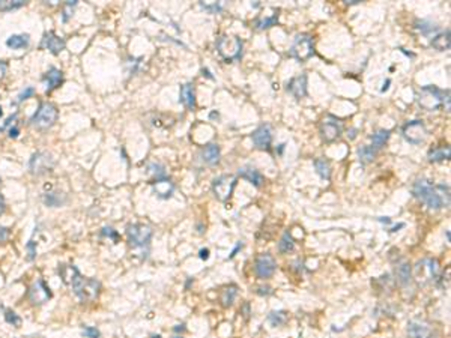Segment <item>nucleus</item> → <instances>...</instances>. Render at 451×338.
<instances>
[{
	"label": "nucleus",
	"instance_id": "obj_11",
	"mask_svg": "<svg viewBox=\"0 0 451 338\" xmlns=\"http://www.w3.org/2000/svg\"><path fill=\"white\" fill-rule=\"evenodd\" d=\"M54 167V161L50 153L47 152H36L32 155L30 161H29V169L33 174L41 176L51 171Z\"/></svg>",
	"mask_w": 451,
	"mask_h": 338
},
{
	"label": "nucleus",
	"instance_id": "obj_32",
	"mask_svg": "<svg viewBox=\"0 0 451 338\" xmlns=\"http://www.w3.org/2000/svg\"><path fill=\"white\" fill-rule=\"evenodd\" d=\"M44 203L47 206L57 208V206H60L65 203V195L62 193H47L44 195Z\"/></svg>",
	"mask_w": 451,
	"mask_h": 338
},
{
	"label": "nucleus",
	"instance_id": "obj_27",
	"mask_svg": "<svg viewBox=\"0 0 451 338\" xmlns=\"http://www.w3.org/2000/svg\"><path fill=\"white\" fill-rule=\"evenodd\" d=\"M390 135H391V131H390V129H379L377 132H375L373 137H372V147H373L375 150L382 149V146L388 142Z\"/></svg>",
	"mask_w": 451,
	"mask_h": 338
},
{
	"label": "nucleus",
	"instance_id": "obj_15",
	"mask_svg": "<svg viewBox=\"0 0 451 338\" xmlns=\"http://www.w3.org/2000/svg\"><path fill=\"white\" fill-rule=\"evenodd\" d=\"M41 48L49 50L51 54L56 56V54H59L60 51L65 50V41L60 36H57L56 33L49 32V33L44 35V38L41 41Z\"/></svg>",
	"mask_w": 451,
	"mask_h": 338
},
{
	"label": "nucleus",
	"instance_id": "obj_30",
	"mask_svg": "<svg viewBox=\"0 0 451 338\" xmlns=\"http://www.w3.org/2000/svg\"><path fill=\"white\" fill-rule=\"evenodd\" d=\"M396 274H397V278L400 281V284L406 286L409 281H411V265L409 263H401L396 267Z\"/></svg>",
	"mask_w": 451,
	"mask_h": 338
},
{
	"label": "nucleus",
	"instance_id": "obj_29",
	"mask_svg": "<svg viewBox=\"0 0 451 338\" xmlns=\"http://www.w3.org/2000/svg\"><path fill=\"white\" fill-rule=\"evenodd\" d=\"M415 27L424 35V36H435V35H438V30H439V27L435 24V23H432V21H427V20H421V21H417V24H415Z\"/></svg>",
	"mask_w": 451,
	"mask_h": 338
},
{
	"label": "nucleus",
	"instance_id": "obj_38",
	"mask_svg": "<svg viewBox=\"0 0 451 338\" xmlns=\"http://www.w3.org/2000/svg\"><path fill=\"white\" fill-rule=\"evenodd\" d=\"M148 170L155 176V180L158 179H164L166 177V169L160 164H149Z\"/></svg>",
	"mask_w": 451,
	"mask_h": 338
},
{
	"label": "nucleus",
	"instance_id": "obj_49",
	"mask_svg": "<svg viewBox=\"0 0 451 338\" xmlns=\"http://www.w3.org/2000/svg\"><path fill=\"white\" fill-rule=\"evenodd\" d=\"M18 132H20V129H18L17 126L11 128V129H9V137H11V139H17V137H18Z\"/></svg>",
	"mask_w": 451,
	"mask_h": 338
},
{
	"label": "nucleus",
	"instance_id": "obj_45",
	"mask_svg": "<svg viewBox=\"0 0 451 338\" xmlns=\"http://www.w3.org/2000/svg\"><path fill=\"white\" fill-rule=\"evenodd\" d=\"M9 233H11V232H9L8 227H2V225H0V243H3V242L8 241Z\"/></svg>",
	"mask_w": 451,
	"mask_h": 338
},
{
	"label": "nucleus",
	"instance_id": "obj_35",
	"mask_svg": "<svg viewBox=\"0 0 451 338\" xmlns=\"http://www.w3.org/2000/svg\"><path fill=\"white\" fill-rule=\"evenodd\" d=\"M277 23H278V14H274V15H271V17L257 20V21H256V27H257L259 30H263V29H269V27L276 26Z\"/></svg>",
	"mask_w": 451,
	"mask_h": 338
},
{
	"label": "nucleus",
	"instance_id": "obj_4",
	"mask_svg": "<svg viewBox=\"0 0 451 338\" xmlns=\"http://www.w3.org/2000/svg\"><path fill=\"white\" fill-rule=\"evenodd\" d=\"M59 116V111L54 104L51 102H41L35 115L30 118V123L36 129H49L51 128Z\"/></svg>",
	"mask_w": 451,
	"mask_h": 338
},
{
	"label": "nucleus",
	"instance_id": "obj_50",
	"mask_svg": "<svg viewBox=\"0 0 451 338\" xmlns=\"http://www.w3.org/2000/svg\"><path fill=\"white\" fill-rule=\"evenodd\" d=\"M209 257V250H200V259L206 260Z\"/></svg>",
	"mask_w": 451,
	"mask_h": 338
},
{
	"label": "nucleus",
	"instance_id": "obj_2",
	"mask_svg": "<svg viewBox=\"0 0 451 338\" xmlns=\"http://www.w3.org/2000/svg\"><path fill=\"white\" fill-rule=\"evenodd\" d=\"M418 104L427 111H436L441 107L450 108V92L435 86H424L418 92Z\"/></svg>",
	"mask_w": 451,
	"mask_h": 338
},
{
	"label": "nucleus",
	"instance_id": "obj_18",
	"mask_svg": "<svg viewBox=\"0 0 451 338\" xmlns=\"http://www.w3.org/2000/svg\"><path fill=\"white\" fill-rule=\"evenodd\" d=\"M179 101L182 102L188 110H191V111L196 108V89H194V84L187 83L184 86H180Z\"/></svg>",
	"mask_w": 451,
	"mask_h": 338
},
{
	"label": "nucleus",
	"instance_id": "obj_14",
	"mask_svg": "<svg viewBox=\"0 0 451 338\" xmlns=\"http://www.w3.org/2000/svg\"><path fill=\"white\" fill-rule=\"evenodd\" d=\"M251 140L254 143V146L257 149H265L269 150L271 143H273V132H271V128L268 125H262L259 126L253 134H251Z\"/></svg>",
	"mask_w": 451,
	"mask_h": 338
},
{
	"label": "nucleus",
	"instance_id": "obj_42",
	"mask_svg": "<svg viewBox=\"0 0 451 338\" xmlns=\"http://www.w3.org/2000/svg\"><path fill=\"white\" fill-rule=\"evenodd\" d=\"M27 250H29V256H27V260H33L35 256H36V242L30 241L27 243Z\"/></svg>",
	"mask_w": 451,
	"mask_h": 338
},
{
	"label": "nucleus",
	"instance_id": "obj_9",
	"mask_svg": "<svg viewBox=\"0 0 451 338\" xmlns=\"http://www.w3.org/2000/svg\"><path fill=\"white\" fill-rule=\"evenodd\" d=\"M403 137L411 145H421L427 137V128L423 121H412L403 126Z\"/></svg>",
	"mask_w": 451,
	"mask_h": 338
},
{
	"label": "nucleus",
	"instance_id": "obj_8",
	"mask_svg": "<svg viewBox=\"0 0 451 338\" xmlns=\"http://www.w3.org/2000/svg\"><path fill=\"white\" fill-rule=\"evenodd\" d=\"M236 182H238V177L233 176V174H223V176L217 177L212 184V191H214L215 197L220 201H227L233 194Z\"/></svg>",
	"mask_w": 451,
	"mask_h": 338
},
{
	"label": "nucleus",
	"instance_id": "obj_39",
	"mask_svg": "<svg viewBox=\"0 0 451 338\" xmlns=\"http://www.w3.org/2000/svg\"><path fill=\"white\" fill-rule=\"evenodd\" d=\"M5 320L8 322V323H11L12 326H20L21 325V319L18 317V315L14 313V311H11V310H6L5 311Z\"/></svg>",
	"mask_w": 451,
	"mask_h": 338
},
{
	"label": "nucleus",
	"instance_id": "obj_13",
	"mask_svg": "<svg viewBox=\"0 0 451 338\" xmlns=\"http://www.w3.org/2000/svg\"><path fill=\"white\" fill-rule=\"evenodd\" d=\"M29 301L33 304V305H42L45 304L49 299H51V291L49 289V286L45 284L44 280H38L30 289H29Z\"/></svg>",
	"mask_w": 451,
	"mask_h": 338
},
{
	"label": "nucleus",
	"instance_id": "obj_26",
	"mask_svg": "<svg viewBox=\"0 0 451 338\" xmlns=\"http://www.w3.org/2000/svg\"><path fill=\"white\" fill-rule=\"evenodd\" d=\"M428 161L430 163H441L445 160H450V147L448 146H441L435 147L433 150L428 152Z\"/></svg>",
	"mask_w": 451,
	"mask_h": 338
},
{
	"label": "nucleus",
	"instance_id": "obj_3",
	"mask_svg": "<svg viewBox=\"0 0 451 338\" xmlns=\"http://www.w3.org/2000/svg\"><path fill=\"white\" fill-rule=\"evenodd\" d=\"M75 295L83 301V302H92L100 296L101 291V283L92 278H84L81 274H78L74 281L70 286Z\"/></svg>",
	"mask_w": 451,
	"mask_h": 338
},
{
	"label": "nucleus",
	"instance_id": "obj_48",
	"mask_svg": "<svg viewBox=\"0 0 451 338\" xmlns=\"http://www.w3.org/2000/svg\"><path fill=\"white\" fill-rule=\"evenodd\" d=\"M5 209H6V205H5V197H3L2 194H0V215H3Z\"/></svg>",
	"mask_w": 451,
	"mask_h": 338
},
{
	"label": "nucleus",
	"instance_id": "obj_40",
	"mask_svg": "<svg viewBox=\"0 0 451 338\" xmlns=\"http://www.w3.org/2000/svg\"><path fill=\"white\" fill-rule=\"evenodd\" d=\"M83 337L86 338H100L101 334L97 328H92V326H86L84 331H83Z\"/></svg>",
	"mask_w": 451,
	"mask_h": 338
},
{
	"label": "nucleus",
	"instance_id": "obj_10",
	"mask_svg": "<svg viewBox=\"0 0 451 338\" xmlns=\"http://www.w3.org/2000/svg\"><path fill=\"white\" fill-rule=\"evenodd\" d=\"M343 132V122L335 116H326L321 123V135L326 143L337 140Z\"/></svg>",
	"mask_w": 451,
	"mask_h": 338
},
{
	"label": "nucleus",
	"instance_id": "obj_51",
	"mask_svg": "<svg viewBox=\"0 0 451 338\" xmlns=\"http://www.w3.org/2000/svg\"><path fill=\"white\" fill-rule=\"evenodd\" d=\"M0 116H2V107H0Z\"/></svg>",
	"mask_w": 451,
	"mask_h": 338
},
{
	"label": "nucleus",
	"instance_id": "obj_31",
	"mask_svg": "<svg viewBox=\"0 0 451 338\" xmlns=\"http://www.w3.org/2000/svg\"><path fill=\"white\" fill-rule=\"evenodd\" d=\"M293 250H295V242H293V238L286 232V233L281 236L280 242H278V251H280L281 254H289V253H292Z\"/></svg>",
	"mask_w": 451,
	"mask_h": 338
},
{
	"label": "nucleus",
	"instance_id": "obj_5",
	"mask_svg": "<svg viewBox=\"0 0 451 338\" xmlns=\"http://www.w3.org/2000/svg\"><path fill=\"white\" fill-rule=\"evenodd\" d=\"M217 51L226 62L239 60L242 56V41L236 36H220L217 41Z\"/></svg>",
	"mask_w": 451,
	"mask_h": 338
},
{
	"label": "nucleus",
	"instance_id": "obj_34",
	"mask_svg": "<svg viewBox=\"0 0 451 338\" xmlns=\"http://www.w3.org/2000/svg\"><path fill=\"white\" fill-rule=\"evenodd\" d=\"M236 293H238V287L236 286H229L226 287L221 293V302L224 307H230L236 298Z\"/></svg>",
	"mask_w": 451,
	"mask_h": 338
},
{
	"label": "nucleus",
	"instance_id": "obj_20",
	"mask_svg": "<svg viewBox=\"0 0 451 338\" xmlns=\"http://www.w3.org/2000/svg\"><path fill=\"white\" fill-rule=\"evenodd\" d=\"M238 174H239L242 179L248 180L250 184H253L256 188H259V187L263 184V176L260 174L259 170H256V169H253V167H242V169H239Z\"/></svg>",
	"mask_w": 451,
	"mask_h": 338
},
{
	"label": "nucleus",
	"instance_id": "obj_44",
	"mask_svg": "<svg viewBox=\"0 0 451 338\" xmlns=\"http://www.w3.org/2000/svg\"><path fill=\"white\" fill-rule=\"evenodd\" d=\"M75 5H77V2H66V5H65V12H63V21H68V18H70V15H71L70 9H73Z\"/></svg>",
	"mask_w": 451,
	"mask_h": 338
},
{
	"label": "nucleus",
	"instance_id": "obj_7",
	"mask_svg": "<svg viewBox=\"0 0 451 338\" xmlns=\"http://www.w3.org/2000/svg\"><path fill=\"white\" fill-rule=\"evenodd\" d=\"M289 54L292 57H295L300 62L308 60L314 54V42L311 35L308 33H300L297 35L295 41H293L292 47L289 50Z\"/></svg>",
	"mask_w": 451,
	"mask_h": 338
},
{
	"label": "nucleus",
	"instance_id": "obj_47",
	"mask_svg": "<svg viewBox=\"0 0 451 338\" xmlns=\"http://www.w3.org/2000/svg\"><path fill=\"white\" fill-rule=\"evenodd\" d=\"M6 71H8V63L0 60V80H3L5 75H6Z\"/></svg>",
	"mask_w": 451,
	"mask_h": 338
},
{
	"label": "nucleus",
	"instance_id": "obj_36",
	"mask_svg": "<svg viewBox=\"0 0 451 338\" xmlns=\"http://www.w3.org/2000/svg\"><path fill=\"white\" fill-rule=\"evenodd\" d=\"M268 320L273 323L274 326H280V325H283L286 322V313H283V311H273V313L269 314Z\"/></svg>",
	"mask_w": 451,
	"mask_h": 338
},
{
	"label": "nucleus",
	"instance_id": "obj_43",
	"mask_svg": "<svg viewBox=\"0 0 451 338\" xmlns=\"http://www.w3.org/2000/svg\"><path fill=\"white\" fill-rule=\"evenodd\" d=\"M101 235L102 236H108V238H111L113 241H118V233L113 230L111 227H104L102 229V232H101Z\"/></svg>",
	"mask_w": 451,
	"mask_h": 338
},
{
	"label": "nucleus",
	"instance_id": "obj_1",
	"mask_svg": "<svg viewBox=\"0 0 451 338\" xmlns=\"http://www.w3.org/2000/svg\"><path fill=\"white\" fill-rule=\"evenodd\" d=\"M412 194L423 201L428 209L439 211L450 205V188L448 185H433L427 179H418L412 187Z\"/></svg>",
	"mask_w": 451,
	"mask_h": 338
},
{
	"label": "nucleus",
	"instance_id": "obj_16",
	"mask_svg": "<svg viewBox=\"0 0 451 338\" xmlns=\"http://www.w3.org/2000/svg\"><path fill=\"white\" fill-rule=\"evenodd\" d=\"M286 89H287V92L292 94L297 99H301V98L307 97V75L301 74L298 77H293L287 83Z\"/></svg>",
	"mask_w": 451,
	"mask_h": 338
},
{
	"label": "nucleus",
	"instance_id": "obj_46",
	"mask_svg": "<svg viewBox=\"0 0 451 338\" xmlns=\"http://www.w3.org/2000/svg\"><path fill=\"white\" fill-rule=\"evenodd\" d=\"M201 6H203V8H205L206 11L212 12V14H217V12H220V11H221V5H218V3H214V5H206V3H201Z\"/></svg>",
	"mask_w": 451,
	"mask_h": 338
},
{
	"label": "nucleus",
	"instance_id": "obj_12",
	"mask_svg": "<svg viewBox=\"0 0 451 338\" xmlns=\"http://www.w3.org/2000/svg\"><path fill=\"white\" fill-rule=\"evenodd\" d=\"M277 269V262L276 259L268 254V253H263L260 254L257 259H256V263H254V270H256V275L262 280H268L274 275Z\"/></svg>",
	"mask_w": 451,
	"mask_h": 338
},
{
	"label": "nucleus",
	"instance_id": "obj_6",
	"mask_svg": "<svg viewBox=\"0 0 451 338\" xmlns=\"http://www.w3.org/2000/svg\"><path fill=\"white\" fill-rule=\"evenodd\" d=\"M152 235V229L146 224H129L126 227V238L134 250H143L145 246H149Z\"/></svg>",
	"mask_w": 451,
	"mask_h": 338
},
{
	"label": "nucleus",
	"instance_id": "obj_52",
	"mask_svg": "<svg viewBox=\"0 0 451 338\" xmlns=\"http://www.w3.org/2000/svg\"><path fill=\"white\" fill-rule=\"evenodd\" d=\"M175 338H182V337H175Z\"/></svg>",
	"mask_w": 451,
	"mask_h": 338
},
{
	"label": "nucleus",
	"instance_id": "obj_24",
	"mask_svg": "<svg viewBox=\"0 0 451 338\" xmlns=\"http://www.w3.org/2000/svg\"><path fill=\"white\" fill-rule=\"evenodd\" d=\"M450 44H451V41H450V29L435 35V38L432 39V47L435 50H438V51L450 50Z\"/></svg>",
	"mask_w": 451,
	"mask_h": 338
},
{
	"label": "nucleus",
	"instance_id": "obj_22",
	"mask_svg": "<svg viewBox=\"0 0 451 338\" xmlns=\"http://www.w3.org/2000/svg\"><path fill=\"white\" fill-rule=\"evenodd\" d=\"M408 335L411 338H428L430 337V328L421 322H411L408 325Z\"/></svg>",
	"mask_w": 451,
	"mask_h": 338
},
{
	"label": "nucleus",
	"instance_id": "obj_21",
	"mask_svg": "<svg viewBox=\"0 0 451 338\" xmlns=\"http://www.w3.org/2000/svg\"><path fill=\"white\" fill-rule=\"evenodd\" d=\"M152 184H153V187H155V193L158 194V197H161V198H169V197H172V194H173V191H175V185L172 184V180H169L167 177L153 180Z\"/></svg>",
	"mask_w": 451,
	"mask_h": 338
},
{
	"label": "nucleus",
	"instance_id": "obj_23",
	"mask_svg": "<svg viewBox=\"0 0 451 338\" xmlns=\"http://www.w3.org/2000/svg\"><path fill=\"white\" fill-rule=\"evenodd\" d=\"M78 274H80L78 269L74 265H60L59 266V275L66 286H71V283Z\"/></svg>",
	"mask_w": 451,
	"mask_h": 338
},
{
	"label": "nucleus",
	"instance_id": "obj_28",
	"mask_svg": "<svg viewBox=\"0 0 451 338\" xmlns=\"http://www.w3.org/2000/svg\"><path fill=\"white\" fill-rule=\"evenodd\" d=\"M313 166L316 169V173H318L322 179L329 180V177H331V166H329V163L326 160H324V158H316V160L313 161Z\"/></svg>",
	"mask_w": 451,
	"mask_h": 338
},
{
	"label": "nucleus",
	"instance_id": "obj_25",
	"mask_svg": "<svg viewBox=\"0 0 451 338\" xmlns=\"http://www.w3.org/2000/svg\"><path fill=\"white\" fill-rule=\"evenodd\" d=\"M29 35L25 33V35H12L6 39V45L12 50H21V48H26L29 45Z\"/></svg>",
	"mask_w": 451,
	"mask_h": 338
},
{
	"label": "nucleus",
	"instance_id": "obj_19",
	"mask_svg": "<svg viewBox=\"0 0 451 338\" xmlns=\"http://www.w3.org/2000/svg\"><path fill=\"white\" fill-rule=\"evenodd\" d=\"M220 156H221V150H220V146L215 145V143L208 145L205 149L201 150V160H203V163H206L208 166L218 164Z\"/></svg>",
	"mask_w": 451,
	"mask_h": 338
},
{
	"label": "nucleus",
	"instance_id": "obj_41",
	"mask_svg": "<svg viewBox=\"0 0 451 338\" xmlns=\"http://www.w3.org/2000/svg\"><path fill=\"white\" fill-rule=\"evenodd\" d=\"M35 95V89L33 87H26L23 92L18 95V99H17V102H23L25 99H29L30 97H33Z\"/></svg>",
	"mask_w": 451,
	"mask_h": 338
},
{
	"label": "nucleus",
	"instance_id": "obj_33",
	"mask_svg": "<svg viewBox=\"0 0 451 338\" xmlns=\"http://www.w3.org/2000/svg\"><path fill=\"white\" fill-rule=\"evenodd\" d=\"M376 152H377V150H375L372 146H361V147L358 149L359 161L363 163V164L372 163V161L375 160V156H376Z\"/></svg>",
	"mask_w": 451,
	"mask_h": 338
},
{
	"label": "nucleus",
	"instance_id": "obj_17",
	"mask_svg": "<svg viewBox=\"0 0 451 338\" xmlns=\"http://www.w3.org/2000/svg\"><path fill=\"white\" fill-rule=\"evenodd\" d=\"M42 81L45 83V92L50 94L63 83V72L57 70V68H50L42 77Z\"/></svg>",
	"mask_w": 451,
	"mask_h": 338
},
{
	"label": "nucleus",
	"instance_id": "obj_37",
	"mask_svg": "<svg viewBox=\"0 0 451 338\" xmlns=\"http://www.w3.org/2000/svg\"><path fill=\"white\" fill-rule=\"evenodd\" d=\"M23 5H26V2H23V0H17V2H11V0H0V11H12V9L21 8Z\"/></svg>",
	"mask_w": 451,
	"mask_h": 338
}]
</instances>
